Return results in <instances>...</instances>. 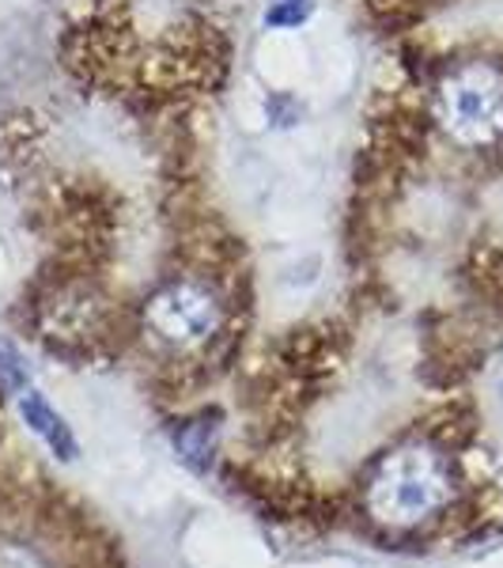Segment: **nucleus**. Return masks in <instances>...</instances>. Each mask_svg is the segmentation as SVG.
<instances>
[{"label":"nucleus","instance_id":"f257e3e1","mask_svg":"<svg viewBox=\"0 0 503 568\" xmlns=\"http://www.w3.org/2000/svg\"><path fill=\"white\" fill-rule=\"evenodd\" d=\"M454 497H459V478L451 459L424 439L387 452L363 481V511L382 530H417L435 524Z\"/></svg>","mask_w":503,"mask_h":568},{"label":"nucleus","instance_id":"f03ea898","mask_svg":"<svg viewBox=\"0 0 503 568\" xmlns=\"http://www.w3.org/2000/svg\"><path fill=\"white\" fill-rule=\"evenodd\" d=\"M435 122L465 152L496 149L503 141V69L492 61H465L435 88Z\"/></svg>","mask_w":503,"mask_h":568},{"label":"nucleus","instance_id":"7ed1b4c3","mask_svg":"<svg viewBox=\"0 0 503 568\" xmlns=\"http://www.w3.org/2000/svg\"><path fill=\"white\" fill-rule=\"evenodd\" d=\"M144 326L167 349L189 353L208 345L224 326V300L213 284L197 277H175L155 288L144 304Z\"/></svg>","mask_w":503,"mask_h":568},{"label":"nucleus","instance_id":"20e7f679","mask_svg":"<svg viewBox=\"0 0 503 568\" xmlns=\"http://www.w3.org/2000/svg\"><path fill=\"white\" fill-rule=\"evenodd\" d=\"M20 414H23V420H27V428H31V433L39 436L42 444L50 447L53 455H58V459L72 463V459L80 455L76 436H72V428L65 425V417H61L58 409H53L50 402H45V394L27 387V390L20 394Z\"/></svg>","mask_w":503,"mask_h":568},{"label":"nucleus","instance_id":"39448f33","mask_svg":"<svg viewBox=\"0 0 503 568\" xmlns=\"http://www.w3.org/2000/svg\"><path fill=\"white\" fill-rule=\"evenodd\" d=\"M175 447H178V455L189 466L205 470L208 459H213V447H216V425H213V420H205V417L189 420V425H182L175 433Z\"/></svg>","mask_w":503,"mask_h":568},{"label":"nucleus","instance_id":"423d86ee","mask_svg":"<svg viewBox=\"0 0 503 568\" xmlns=\"http://www.w3.org/2000/svg\"><path fill=\"white\" fill-rule=\"evenodd\" d=\"M310 12H315V0H277V4L265 12V27L269 31H288V27H299L310 20Z\"/></svg>","mask_w":503,"mask_h":568},{"label":"nucleus","instance_id":"0eeeda50","mask_svg":"<svg viewBox=\"0 0 503 568\" xmlns=\"http://www.w3.org/2000/svg\"><path fill=\"white\" fill-rule=\"evenodd\" d=\"M0 390L4 394H23L27 390V364L12 345L0 342Z\"/></svg>","mask_w":503,"mask_h":568}]
</instances>
